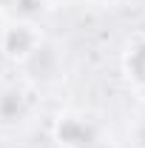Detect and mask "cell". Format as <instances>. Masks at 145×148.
<instances>
[{"label":"cell","instance_id":"cell-1","mask_svg":"<svg viewBox=\"0 0 145 148\" xmlns=\"http://www.w3.org/2000/svg\"><path fill=\"white\" fill-rule=\"evenodd\" d=\"M111 128L105 120L91 108H80V106H68L60 108L51 120V143L54 148H97Z\"/></svg>","mask_w":145,"mask_h":148},{"label":"cell","instance_id":"cell-2","mask_svg":"<svg viewBox=\"0 0 145 148\" xmlns=\"http://www.w3.org/2000/svg\"><path fill=\"white\" fill-rule=\"evenodd\" d=\"M43 94L29 86L23 77H3L0 80V131L3 134H20L31 128L40 117Z\"/></svg>","mask_w":145,"mask_h":148},{"label":"cell","instance_id":"cell-3","mask_svg":"<svg viewBox=\"0 0 145 148\" xmlns=\"http://www.w3.org/2000/svg\"><path fill=\"white\" fill-rule=\"evenodd\" d=\"M17 77H23L29 86H34L40 94L63 86V80L68 77V57H66L63 43L46 34V40L17 66Z\"/></svg>","mask_w":145,"mask_h":148},{"label":"cell","instance_id":"cell-4","mask_svg":"<svg viewBox=\"0 0 145 148\" xmlns=\"http://www.w3.org/2000/svg\"><path fill=\"white\" fill-rule=\"evenodd\" d=\"M43 40H46L43 26L37 20H31L29 14L6 17L0 23V57L6 63H12L14 69L34 51Z\"/></svg>","mask_w":145,"mask_h":148},{"label":"cell","instance_id":"cell-5","mask_svg":"<svg viewBox=\"0 0 145 148\" xmlns=\"http://www.w3.org/2000/svg\"><path fill=\"white\" fill-rule=\"evenodd\" d=\"M120 74L134 97L145 100V29L125 37L120 51Z\"/></svg>","mask_w":145,"mask_h":148},{"label":"cell","instance_id":"cell-6","mask_svg":"<svg viewBox=\"0 0 145 148\" xmlns=\"http://www.w3.org/2000/svg\"><path fill=\"white\" fill-rule=\"evenodd\" d=\"M125 148H145V111L137 114L125 131Z\"/></svg>","mask_w":145,"mask_h":148},{"label":"cell","instance_id":"cell-7","mask_svg":"<svg viewBox=\"0 0 145 148\" xmlns=\"http://www.w3.org/2000/svg\"><path fill=\"white\" fill-rule=\"evenodd\" d=\"M17 3H20V0H0V17H3V20H6V17H17V14H20Z\"/></svg>","mask_w":145,"mask_h":148},{"label":"cell","instance_id":"cell-8","mask_svg":"<svg viewBox=\"0 0 145 148\" xmlns=\"http://www.w3.org/2000/svg\"><path fill=\"white\" fill-rule=\"evenodd\" d=\"M88 6H94V9H114V6H120L122 0H85Z\"/></svg>","mask_w":145,"mask_h":148},{"label":"cell","instance_id":"cell-9","mask_svg":"<svg viewBox=\"0 0 145 148\" xmlns=\"http://www.w3.org/2000/svg\"><path fill=\"white\" fill-rule=\"evenodd\" d=\"M40 6H60V3H66V0H37Z\"/></svg>","mask_w":145,"mask_h":148}]
</instances>
